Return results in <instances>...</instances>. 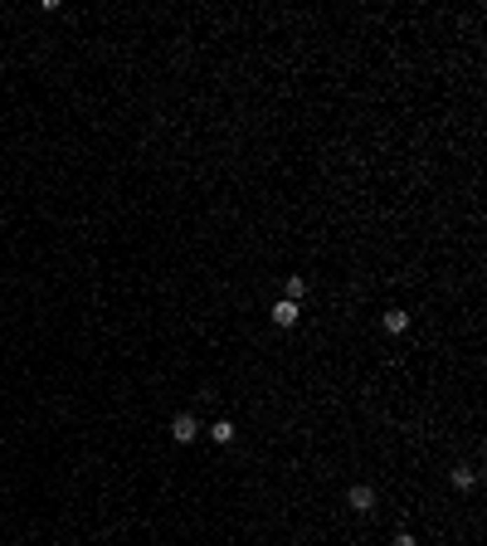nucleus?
Segmentation results:
<instances>
[{
	"mask_svg": "<svg viewBox=\"0 0 487 546\" xmlns=\"http://www.w3.org/2000/svg\"><path fill=\"white\" fill-rule=\"evenodd\" d=\"M346 507H351V512H361V517H366V512H371V507H376V488H371V483H356V488H351V493H346Z\"/></svg>",
	"mask_w": 487,
	"mask_h": 546,
	"instance_id": "nucleus-1",
	"label": "nucleus"
},
{
	"mask_svg": "<svg viewBox=\"0 0 487 546\" xmlns=\"http://www.w3.org/2000/svg\"><path fill=\"white\" fill-rule=\"evenodd\" d=\"M195 435H200V420H195V415H176V420H171V439H176V444H191Z\"/></svg>",
	"mask_w": 487,
	"mask_h": 546,
	"instance_id": "nucleus-2",
	"label": "nucleus"
},
{
	"mask_svg": "<svg viewBox=\"0 0 487 546\" xmlns=\"http://www.w3.org/2000/svg\"><path fill=\"white\" fill-rule=\"evenodd\" d=\"M297 318H302V303H288V298L273 303V322H278V327H292Z\"/></svg>",
	"mask_w": 487,
	"mask_h": 546,
	"instance_id": "nucleus-3",
	"label": "nucleus"
},
{
	"mask_svg": "<svg viewBox=\"0 0 487 546\" xmlns=\"http://www.w3.org/2000/svg\"><path fill=\"white\" fill-rule=\"evenodd\" d=\"M380 322H385V332H395V336H399V332L409 327V313H399V308H390L385 318H380Z\"/></svg>",
	"mask_w": 487,
	"mask_h": 546,
	"instance_id": "nucleus-4",
	"label": "nucleus"
},
{
	"mask_svg": "<svg viewBox=\"0 0 487 546\" xmlns=\"http://www.w3.org/2000/svg\"><path fill=\"white\" fill-rule=\"evenodd\" d=\"M210 439H214V444H229V439H234V425H229V420H214V425H210Z\"/></svg>",
	"mask_w": 487,
	"mask_h": 546,
	"instance_id": "nucleus-5",
	"label": "nucleus"
},
{
	"mask_svg": "<svg viewBox=\"0 0 487 546\" xmlns=\"http://www.w3.org/2000/svg\"><path fill=\"white\" fill-rule=\"evenodd\" d=\"M473 483H478V473H473V468H453V488H458V493H468Z\"/></svg>",
	"mask_w": 487,
	"mask_h": 546,
	"instance_id": "nucleus-6",
	"label": "nucleus"
},
{
	"mask_svg": "<svg viewBox=\"0 0 487 546\" xmlns=\"http://www.w3.org/2000/svg\"><path fill=\"white\" fill-rule=\"evenodd\" d=\"M302 293H307V283L292 273V278H288V303H302Z\"/></svg>",
	"mask_w": 487,
	"mask_h": 546,
	"instance_id": "nucleus-7",
	"label": "nucleus"
},
{
	"mask_svg": "<svg viewBox=\"0 0 487 546\" xmlns=\"http://www.w3.org/2000/svg\"><path fill=\"white\" fill-rule=\"evenodd\" d=\"M390 546H419V542H414L409 532H399V537H395V542H390Z\"/></svg>",
	"mask_w": 487,
	"mask_h": 546,
	"instance_id": "nucleus-8",
	"label": "nucleus"
}]
</instances>
